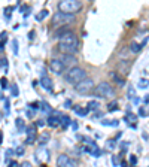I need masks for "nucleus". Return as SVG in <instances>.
Listing matches in <instances>:
<instances>
[{"label":"nucleus","instance_id":"52","mask_svg":"<svg viewBox=\"0 0 149 167\" xmlns=\"http://www.w3.org/2000/svg\"><path fill=\"white\" fill-rule=\"evenodd\" d=\"M72 125H73V129H74V130H78V129H79V125H78L76 122H72Z\"/></svg>","mask_w":149,"mask_h":167},{"label":"nucleus","instance_id":"44","mask_svg":"<svg viewBox=\"0 0 149 167\" xmlns=\"http://www.w3.org/2000/svg\"><path fill=\"white\" fill-rule=\"evenodd\" d=\"M121 149H122V152H125V151L128 149V143H127V142H122V143H121Z\"/></svg>","mask_w":149,"mask_h":167},{"label":"nucleus","instance_id":"31","mask_svg":"<svg viewBox=\"0 0 149 167\" xmlns=\"http://www.w3.org/2000/svg\"><path fill=\"white\" fill-rule=\"evenodd\" d=\"M106 145H108V149H115L116 148V140L115 139H109L106 142Z\"/></svg>","mask_w":149,"mask_h":167},{"label":"nucleus","instance_id":"12","mask_svg":"<svg viewBox=\"0 0 149 167\" xmlns=\"http://www.w3.org/2000/svg\"><path fill=\"white\" fill-rule=\"evenodd\" d=\"M40 85H42L43 90H46V91H52V79H51L48 75L40 76Z\"/></svg>","mask_w":149,"mask_h":167},{"label":"nucleus","instance_id":"9","mask_svg":"<svg viewBox=\"0 0 149 167\" xmlns=\"http://www.w3.org/2000/svg\"><path fill=\"white\" fill-rule=\"evenodd\" d=\"M49 157H51V154L46 149V146H39L36 149V160L39 163H42V160L43 161H49Z\"/></svg>","mask_w":149,"mask_h":167},{"label":"nucleus","instance_id":"3","mask_svg":"<svg viewBox=\"0 0 149 167\" xmlns=\"http://www.w3.org/2000/svg\"><path fill=\"white\" fill-rule=\"evenodd\" d=\"M81 9H82V2H79V0H61L58 3V11L64 12V14L74 15Z\"/></svg>","mask_w":149,"mask_h":167},{"label":"nucleus","instance_id":"6","mask_svg":"<svg viewBox=\"0 0 149 167\" xmlns=\"http://www.w3.org/2000/svg\"><path fill=\"white\" fill-rule=\"evenodd\" d=\"M94 90H95V87H94V81L91 78H87L85 81L74 85V91H78L79 94H90L91 91L94 93Z\"/></svg>","mask_w":149,"mask_h":167},{"label":"nucleus","instance_id":"18","mask_svg":"<svg viewBox=\"0 0 149 167\" xmlns=\"http://www.w3.org/2000/svg\"><path fill=\"white\" fill-rule=\"evenodd\" d=\"M100 124L104 125V127H118L119 125V121L118 119H101Z\"/></svg>","mask_w":149,"mask_h":167},{"label":"nucleus","instance_id":"24","mask_svg":"<svg viewBox=\"0 0 149 167\" xmlns=\"http://www.w3.org/2000/svg\"><path fill=\"white\" fill-rule=\"evenodd\" d=\"M73 111L76 115H79V116H87V113H88V109H84V108H81V106H74Z\"/></svg>","mask_w":149,"mask_h":167},{"label":"nucleus","instance_id":"10","mask_svg":"<svg viewBox=\"0 0 149 167\" xmlns=\"http://www.w3.org/2000/svg\"><path fill=\"white\" fill-rule=\"evenodd\" d=\"M70 32H72V30L69 28V25H63V27H58V28H55V30H54V39L60 40V39H63L64 36H67Z\"/></svg>","mask_w":149,"mask_h":167},{"label":"nucleus","instance_id":"30","mask_svg":"<svg viewBox=\"0 0 149 167\" xmlns=\"http://www.w3.org/2000/svg\"><path fill=\"white\" fill-rule=\"evenodd\" d=\"M108 111L109 112L118 111V103H116V102H111V103L108 105Z\"/></svg>","mask_w":149,"mask_h":167},{"label":"nucleus","instance_id":"38","mask_svg":"<svg viewBox=\"0 0 149 167\" xmlns=\"http://www.w3.org/2000/svg\"><path fill=\"white\" fill-rule=\"evenodd\" d=\"M9 85H8V79L6 78H2V90H6Z\"/></svg>","mask_w":149,"mask_h":167},{"label":"nucleus","instance_id":"37","mask_svg":"<svg viewBox=\"0 0 149 167\" xmlns=\"http://www.w3.org/2000/svg\"><path fill=\"white\" fill-rule=\"evenodd\" d=\"M9 108H11V103H9V100L6 99V100H5V111H6V116L9 115Z\"/></svg>","mask_w":149,"mask_h":167},{"label":"nucleus","instance_id":"36","mask_svg":"<svg viewBox=\"0 0 149 167\" xmlns=\"http://www.w3.org/2000/svg\"><path fill=\"white\" fill-rule=\"evenodd\" d=\"M15 154H17L18 157H21V155H24V146H18V148L15 149Z\"/></svg>","mask_w":149,"mask_h":167},{"label":"nucleus","instance_id":"13","mask_svg":"<svg viewBox=\"0 0 149 167\" xmlns=\"http://www.w3.org/2000/svg\"><path fill=\"white\" fill-rule=\"evenodd\" d=\"M70 161H72V160H70L66 154H60V155L57 157V167H66Z\"/></svg>","mask_w":149,"mask_h":167},{"label":"nucleus","instance_id":"17","mask_svg":"<svg viewBox=\"0 0 149 167\" xmlns=\"http://www.w3.org/2000/svg\"><path fill=\"white\" fill-rule=\"evenodd\" d=\"M87 109H88V112H97L100 109V103L97 100H90L87 105Z\"/></svg>","mask_w":149,"mask_h":167},{"label":"nucleus","instance_id":"26","mask_svg":"<svg viewBox=\"0 0 149 167\" xmlns=\"http://www.w3.org/2000/svg\"><path fill=\"white\" fill-rule=\"evenodd\" d=\"M134 97H136V90H134L133 85H128V88H127V99H134Z\"/></svg>","mask_w":149,"mask_h":167},{"label":"nucleus","instance_id":"46","mask_svg":"<svg viewBox=\"0 0 149 167\" xmlns=\"http://www.w3.org/2000/svg\"><path fill=\"white\" fill-rule=\"evenodd\" d=\"M14 152H15L14 149H6V152H5V155H6V157H9V155H12Z\"/></svg>","mask_w":149,"mask_h":167},{"label":"nucleus","instance_id":"51","mask_svg":"<svg viewBox=\"0 0 149 167\" xmlns=\"http://www.w3.org/2000/svg\"><path fill=\"white\" fill-rule=\"evenodd\" d=\"M143 100H145V103H149V94L145 95V99H143Z\"/></svg>","mask_w":149,"mask_h":167},{"label":"nucleus","instance_id":"27","mask_svg":"<svg viewBox=\"0 0 149 167\" xmlns=\"http://www.w3.org/2000/svg\"><path fill=\"white\" fill-rule=\"evenodd\" d=\"M14 11V6H8L6 9H5V19L6 21H9L11 19V12Z\"/></svg>","mask_w":149,"mask_h":167},{"label":"nucleus","instance_id":"40","mask_svg":"<svg viewBox=\"0 0 149 167\" xmlns=\"http://www.w3.org/2000/svg\"><path fill=\"white\" fill-rule=\"evenodd\" d=\"M148 113L145 111V108H139V116H146Z\"/></svg>","mask_w":149,"mask_h":167},{"label":"nucleus","instance_id":"19","mask_svg":"<svg viewBox=\"0 0 149 167\" xmlns=\"http://www.w3.org/2000/svg\"><path fill=\"white\" fill-rule=\"evenodd\" d=\"M128 49H130L133 54H137V52L142 51V43H137L136 40H133V42L130 43V48H128Z\"/></svg>","mask_w":149,"mask_h":167},{"label":"nucleus","instance_id":"14","mask_svg":"<svg viewBox=\"0 0 149 167\" xmlns=\"http://www.w3.org/2000/svg\"><path fill=\"white\" fill-rule=\"evenodd\" d=\"M109 76L113 79V82H116L119 87H125V79H124V78H121V76L116 73V72H109Z\"/></svg>","mask_w":149,"mask_h":167},{"label":"nucleus","instance_id":"53","mask_svg":"<svg viewBox=\"0 0 149 167\" xmlns=\"http://www.w3.org/2000/svg\"><path fill=\"white\" fill-rule=\"evenodd\" d=\"M121 167H128V164H127L125 161H122V163H121Z\"/></svg>","mask_w":149,"mask_h":167},{"label":"nucleus","instance_id":"35","mask_svg":"<svg viewBox=\"0 0 149 167\" xmlns=\"http://www.w3.org/2000/svg\"><path fill=\"white\" fill-rule=\"evenodd\" d=\"M12 46H14V54L18 55V40H12Z\"/></svg>","mask_w":149,"mask_h":167},{"label":"nucleus","instance_id":"22","mask_svg":"<svg viewBox=\"0 0 149 167\" xmlns=\"http://www.w3.org/2000/svg\"><path fill=\"white\" fill-rule=\"evenodd\" d=\"M36 124H31V125H28L27 127V136H31V137H37V130H36Z\"/></svg>","mask_w":149,"mask_h":167},{"label":"nucleus","instance_id":"20","mask_svg":"<svg viewBox=\"0 0 149 167\" xmlns=\"http://www.w3.org/2000/svg\"><path fill=\"white\" fill-rule=\"evenodd\" d=\"M40 111L43 112V113L51 115V113H52V108H51V105H49L48 102H40Z\"/></svg>","mask_w":149,"mask_h":167},{"label":"nucleus","instance_id":"33","mask_svg":"<svg viewBox=\"0 0 149 167\" xmlns=\"http://www.w3.org/2000/svg\"><path fill=\"white\" fill-rule=\"evenodd\" d=\"M6 40H8V33L6 32H2V35H0V45H5Z\"/></svg>","mask_w":149,"mask_h":167},{"label":"nucleus","instance_id":"50","mask_svg":"<svg viewBox=\"0 0 149 167\" xmlns=\"http://www.w3.org/2000/svg\"><path fill=\"white\" fill-rule=\"evenodd\" d=\"M72 103H70V100H67V102H64V108H69Z\"/></svg>","mask_w":149,"mask_h":167},{"label":"nucleus","instance_id":"16","mask_svg":"<svg viewBox=\"0 0 149 167\" xmlns=\"http://www.w3.org/2000/svg\"><path fill=\"white\" fill-rule=\"evenodd\" d=\"M49 139H51V134H49V133H42V134L37 137V140H39V145H40V146H45V145L49 142Z\"/></svg>","mask_w":149,"mask_h":167},{"label":"nucleus","instance_id":"43","mask_svg":"<svg viewBox=\"0 0 149 167\" xmlns=\"http://www.w3.org/2000/svg\"><path fill=\"white\" fill-rule=\"evenodd\" d=\"M112 164H113V166H118V164H119V161H118V157H116V155H113V157H112Z\"/></svg>","mask_w":149,"mask_h":167},{"label":"nucleus","instance_id":"5","mask_svg":"<svg viewBox=\"0 0 149 167\" xmlns=\"http://www.w3.org/2000/svg\"><path fill=\"white\" fill-rule=\"evenodd\" d=\"M72 21H74V15L72 14H64V12H55L54 14V17L51 19V24L54 25V27H63V25H67V24H70Z\"/></svg>","mask_w":149,"mask_h":167},{"label":"nucleus","instance_id":"39","mask_svg":"<svg viewBox=\"0 0 149 167\" xmlns=\"http://www.w3.org/2000/svg\"><path fill=\"white\" fill-rule=\"evenodd\" d=\"M35 113H36L35 109H30V108H28V111H27V116H28V118H33V116H35Z\"/></svg>","mask_w":149,"mask_h":167},{"label":"nucleus","instance_id":"41","mask_svg":"<svg viewBox=\"0 0 149 167\" xmlns=\"http://www.w3.org/2000/svg\"><path fill=\"white\" fill-rule=\"evenodd\" d=\"M136 163H137V157H136V155H130V164L134 166Z\"/></svg>","mask_w":149,"mask_h":167},{"label":"nucleus","instance_id":"29","mask_svg":"<svg viewBox=\"0 0 149 167\" xmlns=\"http://www.w3.org/2000/svg\"><path fill=\"white\" fill-rule=\"evenodd\" d=\"M46 15H48V11H46V9H43L42 12H39V14L36 15V19H37V21H42L43 18H46Z\"/></svg>","mask_w":149,"mask_h":167},{"label":"nucleus","instance_id":"11","mask_svg":"<svg viewBox=\"0 0 149 167\" xmlns=\"http://www.w3.org/2000/svg\"><path fill=\"white\" fill-rule=\"evenodd\" d=\"M130 69H131V61L130 60H122V61H119V64H118V70L121 72V75L127 76V75L130 73Z\"/></svg>","mask_w":149,"mask_h":167},{"label":"nucleus","instance_id":"2","mask_svg":"<svg viewBox=\"0 0 149 167\" xmlns=\"http://www.w3.org/2000/svg\"><path fill=\"white\" fill-rule=\"evenodd\" d=\"M64 79L69 82V84H73V85H78L79 82L85 81L87 79V70L79 67V66H73L70 67L66 73H64Z\"/></svg>","mask_w":149,"mask_h":167},{"label":"nucleus","instance_id":"45","mask_svg":"<svg viewBox=\"0 0 149 167\" xmlns=\"http://www.w3.org/2000/svg\"><path fill=\"white\" fill-rule=\"evenodd\" d=\"M19 167H33V166H31V163H30V161H22Z\"/></svg>","mask_w":149,"mask_h":167},{"label":"nucleus","instance_id":"48","mask_svg":"<svg viewBox=\"0 0 149 167\" xmlns=\"http://www.w3.org/2000/svg\"><path fill=\"white\" fill-rule=\"evenodd\" d=\"M8 167H18V163H17V161H11V163L8 164Z\"/></svg>","mask_w":149,"mask_h":167},{"label":"nucleus","instance_id":"25","mask_svg":"<svg viewBox=\"0 0 149 167\" xmlns=\"http://www.w3.org/2000/svg\"><path fill=\"white\" fill-rule=\"evenodd\" d=\"M124 119L128 121V122H134V121H137V115H134L131 112H125V118Z\"/></svg>","mask_w":149,"mask_h":167},{"label":"nucleus","instance_id":"21","mask_svg":"<svg viewBox=\"0 0 149 167\" xmlns=\"http://www.w3.org/2000/svg\"><path fill=\"white\" fill-rule=\"evenodd\" d=\"M72 122H73V121L70 119V116H69V115H61V127H63L64 130H66V129H67Z\"/></svg>","mask_w":149,"mask_h":167},{"label":"nucleus","instance_id":"32","mask_svg":"<svg viewBox=\"0 0 149 167\" xmlns=\"http://www.w3.org/2000/svg\"><path fill=\"white\" fill-rule=\"evenodd\" d=\"M11 94H12V97H18V87L17 85H11Z\"/></svg>","mask_w":149,"mask_h":167},{"label":"nucleus","instance_id":"1","mask_svg":"<svg viewBox=\"0 0 149 167\" xmlns=\"http://www.w3.org/2000/svg\"><path fill=\"white\" fill-rule=\"evenodd\" d=\"M58 49L64 54H69V55H74L78 51H79V39L76 37L74 32L72 30L67 36H64L63 39L58 40Z\"/></svg>","mask_w":149,"mask_h":167},{"label":"nucleus","instance_id":"49","mask_svg":"<svg viewBox=\"0 0 149 167\" xmlns=\"http://www.w3.org/2000/svg\"><path fill=\"white\" fill-rule=\"evenodd\" d=\"M66 167H78V166H76V161H73V160H72V161H70V163H69Z\"/></svg>","mask_w":149,"mask_h":167},{"label":"nucleus","instance_id":"34","mask_svg":"<svg viewBox=\"0 0 149 167\" xmlns=\"http://www.w3.org/2000/svg\"><path fill=\"white\" fill-rule=\"evenodd\" d=\"M148 85H149L148 79H140V81H139V87H140V88H146Z\"/></svg>","mask_w":149,"mask_h":167},{"label":"nucleus","instance_id":"28","mask_svg":"<svg viewBox=\"0 0 149 167\" xmlns=\"http://www.w3.org/2000/svg\"><path fill=\"white\" fill-rule=\"evenodd\" d=\"M2 70L3 73H8V58L2 57Z\"/></svg>","mask_w":149,"mask_h":167},{"label":"nucleus","instance_id":"23","mask_svg":"<svg viewBox=\"0 0 149 167\" xmlns=\"http://www.w3.org/2000/svg\"><path fill=\"white\" fill-rule=\"evenodd\" d=\"M15 125H17V129H18L19 133H21V131H24V130H27V127H25V124H24V119H22V118H17Z\"/></svg>","mask_w":149,"mask_h":167},{"label":"nucleus","instance_id":"4","mask_svg":"<svg viewBox=\"0 0 149 167\" xmlns=\"http://www.w3.org/2000/svg\"><path fill=\"white\" fill-rule=\"evenodd\" d=\"M94 95L95 97H101V99H112L115 97V90L109 82H100L98 85H95L94 90Z\"/></svg>","mask_w":149,"mask_h":167},{"label":"nucleus","instance_id":"7","mask_svg":"<svg viewBox=\"0 0 149 167\" xmlns=\"http://www.w3.org/2000/svg\"><path fill=\"white\" fill-rule=\"evenodd\" d=\"M49 69L55 75H61L66 70V66H64V63L61 61V58H52V60L49 61Z\"/></svg>","mask_w":149,"mask_h":167},{"label":"nucleus","instance_id":"42","mask_svg":"<svg viewBox=\"0 0 149 167\" xmlns=\"http://www.w3.org/2000/svg\"><path fill=\"white\" fill-rule=\"evenodd\" d=\"M45 124H46V119H39V121L36 122V125H37V127H43Z\"/></svg>","mask_w":149,"mask_h":167},{"label":"nucleus","instance_id":"8","mask_svg":"<svg viewBox=\"0 0 149 167\" xmlns=\"http://www.w3.org/2000/svg\"><path fill=\"white\" fill-rule=\"evenodd\" d=\"M46 125H49V127H58V125H61V113H58V112H52L48 118H46Z\"/></svg>","mask_w":149,"mask_h":167},{"label":"nucleus","instance_id":"15","mask_svg":"<svg viewBox=\"0 0 149 167\" xmlns=\"http://www.w3.org/2000/svg\"><path fill=\"white\" fill-rule=\"evenodd\" d=\"M61 61H63V63H64V66L67 67V66H72V64H74L76 57H74V55H69V54H64V55L61 57Z\"/></svg>","mask_w":149,"mask_h":167},{"label":"nucleus","instance_id":"47","mask_svg":"<svg viewBox=\"0 0 149 167\" xmlns=\"http://www.w3.org/2000/svg\"><path fill=\"white\" fill-rule=\"evenodd\" d=\"M133 103H134V105H139V103H140V99H139V95H136V97L133 99Z\"/></svg>","mask_w":149,"mask_h":167}]
</instances>
